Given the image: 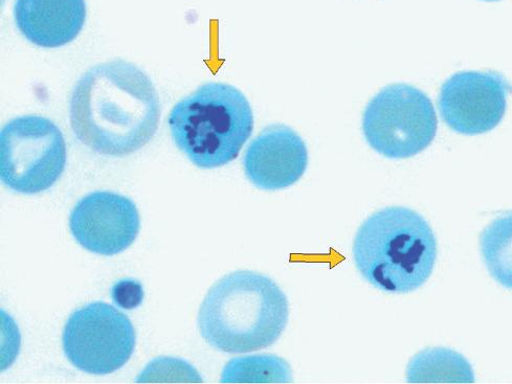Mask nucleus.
Listing matches in <instances>:
<instances>
[{
  "label": "nucleus",
  "instance_id": "1",
  "mask_svg": "<svg viewBox=\"0 0 512 384\" xmlns=\"http://www.w3.org/2000/svg\"><path fill=\"white\" fill-rule=\"evenodd\" d=\"M76 138L102 155L126 156L157 133L161 101L149 76L123 60L101 63L76 83L70 105Z\"/></svg>",
  "mask_w": 512,
  "mask_h": 384
},
{
  "label": "nucleus",
  "instance_id": "2",
  "mask_svg": "<svg viewBox=\"0 0 512 384\" xmlns=\"http://www.w3.org/2000/svg\"><path fill=\"white\" fill-rule=\"evenodd\" d=\"M288 319V300L276 282L237 270L211 287L199 309L198 328L212 348L244 354L274 345Z\"/></svg>",
  "mask_w": 512,
  "mask_h": 384
},
{
  "label": "nucleus",
  "instance_id": "3",
  "mask_svg": "<svg viewBox=\"0 0 512 384\" xmlns=\"http://www.w3.org/2000/svg\"><path fill=\"white\" fill-rule=\"evenodd\" d=\"M353 260L377 289L409 293L432 276L437 240L429 222L404 207H389L368 217L356 233Z\"/></svg>",
  "mask_w": 512,
  "mask_h": 384
},
{
  "label": "nucleus",
  "instance_id": "4",
  "mask_svg": "<svg viewBox=\"0 0 512 384\" xmlns=\"http://www.w3.org/2000/svg\"><path fill=\"white\" fill-rule=\"evenodd\" d=\"M168 124L175 145L195 166L215 169L236 160L252 135L254 115L238 88L208 83L173 107Z\"/></svg>",
  "mask_w": 512,
  "mask_h": 384
},
{
  "label": "nucleus",
  "instance_id": "5",
  "mask_svg": "<svg viewBox=\"0 0 512 384\" xmlns=\"http://www.w3.org/2000/svg\"><path fill=\"white\" fill-rule=\"evenodd\" d=\"M438 120L430 98L405 83L388 85L367 105L363 132L372 149L393 160L426 150L434 141Z\"/></svg>",
  "mask_w": 512,
  "mask_h": 384
},
{
  "label": "nucleus",
  "instance_id": "6",
  "mask_svg": "<svg viewBox=\"0 0 512 384\" xmlns=\"http://www.w3.org/2000/svg\"><path fill=\"white\" fill-rule=\"evenodd\" d=\"M66 145L49 119L25 116L7 123L0 134V176L11 190L38 194L52 188L64 172Z\"/></svg>",
  "mask_w": 512,
  "mask_h": 384
},
{
  "label": "nucleus",
  "instance_id": "7",
  "mask_svg": "<svg viewBox=\"0 0 512 384\" xmlns=\"http://www.w3.org/2000/svg\"><path fill=\"white\" fill-rule=\"evenodd\" d=\"M136 343V330L128 316L103 302L74 311L62 334L66 358L78 370L93 375H108L123 368Z\"/></svg>",
  "mask_w": 512,
  "mask_h": 384
},
{
  "label": "nucleus",
  "instance_id": "8",
  "mask_svg": "<svg viewBox=\"0 0 512 384\" xmlns=\"http://www.w3.org/2000/svg\"><path fill=\"white\" fill-rule=\"evenodd\" d=\"M511 93L512 85L497 72H460L441 87L440 115L458 133L483 134L501 123Z\"/></svg>",
  "mask_w": 512,
  "mask_h": 384
},
{
  "label": "nucleus",
  "instance_id": "9",
  "mask_svg": "<svg viewBox=\"0 0 512 384\" xmlns=\"http://www.w3.org/2000/svg\"><path fill=\"white\" fill-rule=\"evenodd\" d=\"M70 229L86 251L115 256L136 241L141 219L131 199L114 192L98 191L77 203L70 216Z\"/></svg>",
  "mask_w": 512,
  "mask_h": 384
},
{
  "label": "nucleus",
  "instance_id": "10",
  "mask_svg": "<svg viewBox=\"0 0 512 384\" xmlns=\"http://www.w3.org/2000/svg\"><path fill=\"white\" fill-rule=\"evenodd\" d=\"M308 166V151L300 135L285 125L267 126L243 157L250 182L266 191L286 189L299 182Z\"/></svg>",
  "mask_w": 512,
  "mask_h": 384
},
{
  "label": "nucleus",
  "instance_id": "11",
  "mask_svg": "<svg viewBox=\"0 0 512 384\" xmlns=\"http://www.w3.org/2000/svg\"><path fill=\"white\" fill-rule=\"evenodd\" d=\"M85 0H16L20 33L40 48L56 49L74 41L86 21Z\"/></svg>",
  "mask_w": 512,
  "mask_h": 384
},
{
  "label": "nucleus",
  "instance_id": "12",
  "mask_svg": "<svg viewBox=\"0 0 512 384\" xmlns=\"http://www.w3.org/2000/svg\"><path fill=\"white\" fill-rule=\"evenodd\" d=\"M410 383H474L470 361L449 348H429L416 354L407 369Z\"/></svg>",
  "mask_w": 512,
  "mask_h": 384
},
{
  "label": "nucleus",
  "instance_id": "13",
  "mask_svg": "<svg viewBox=\"0 0 512 384\" xmlns=\"http://www.w3.org/2000/svg\"><path fill=\"white\" fill-rule=\"evenodd\" d=\"M480 251L489 274L512 289V211L502 213L482 231Z\"/></svg>",
  "mask_w": 512,
  "mask_h": 384
},
{
  "label": "nucleus",
  "instance_id": "14",
  "mask_svg": "<svg viewBox=\"0 0 512 384\" xmlns=\"http://www.w3.org/2000/svg\"><path fill=\"white\" fill-rule=\"evenodd\" d=\"M293 381L291 366L275 355H253L235 358L222 372L224 383H289Z\"/></svg>",
  "mask_w": 512,
  "mask_h": 384
},
{
  "label": "nucleus",
  "instance_id": "15",
  "mask_svg": "<svg viewBox=\"0 0 512 384\" xmlns=\"http://www.w3.org/2000/svg\"><path fill=\"white\" fill-rule=\"evenodd\" d=\"M202 382V377L184 360L155 359L139 376L138 382Z\"/></svg>",
  "mask_w": 512,
  "mask_h": 384
},
{
  "label": "nucleus",
  "instance_id": "16",
  "mask_svg": "<svg viewBox=\"0 0 512 384\" xmlns=\"http://www.w3.org/2000/svg\"><path fill=\"white\" fill-rule=\"evenodd\" d=\"M111 296L115 303L125 309L132 310L139 307L144 300L142 284L131 279H123L117 282L111 289Z\"/></svg>",
  "mask_w": 512,
  "mask_h": 384
},
{
  "label": "nucleus",
  "instance_id": "17",
  "mask_svg": "<svg viewBox=\"0 0 512 384\" xmlns=\"http://www.w3.org/2000/svg\"><path fill=\"white\" fill-rule=\"evenodd\" d=\"M487 2H496V0H487Z\"/></svg>",
  "mask_w": 512,
  "mask_h": 384
}]
</instances>
